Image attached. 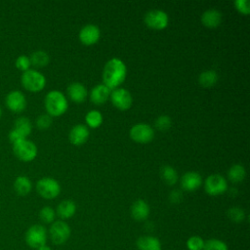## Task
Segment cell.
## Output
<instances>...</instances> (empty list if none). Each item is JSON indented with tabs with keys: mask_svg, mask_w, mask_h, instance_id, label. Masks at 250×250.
Instances as JSON below:
<instances>
[{
	"mask_svg": "<svg viewBox=\"0 0 250 250\" xmlns=\"http://www.w3.org/2000/svg\"><path fill=\"white\" fill-rule=\"evenodd\" d=\"M127 74V68L125 63L117 58H113L109 60L103 71V81L104 85L106 86L109 90L116 89L119 85H121Z\"/></svg>",
	"mask_w": 250,
	"mask_h": 250,
	"instance_id": "obj_1",
	"label": "cell"
},
{
	"mask_svg": "<svg viewBox=\"0 0 250 250\" xmlns=\"http://www.w3.org/2000/svg\"><path fill=\"white\" fill-rule=\"evenodd\" d=\"M44 104H45V108H46L48 114L51 117L52 116L57 117V116L62 115L68 107L66 98L64 97V95L62 92L57 91V90L50 91L45 96Z\"/></svg>",
	"mask_w": 250,
	"mask_h": 250,
	"instance_id": "obj_2",
	"label": "cell"
},
{
	"mask_svg": "<svg viewBox=\"0 0 250 250\" xmlns=\"http://www.w3.org/2000/svg\"><path fill=\"white\" fill-rule=\"evenodd\" d=\"M21 81L24 89L33 93L40 92L41 90L44 89L46 85L45 76L41 72L35 69H30V68L22 72Z\"/></svg>",
	"mask_w": 250,
	"mask_h": 250,
	"instance_id": "obj_3",
	"label": "cell"
},
{
	"mask_svg": "<svg viewBox=\"0 0 250 250\" xmlns=\"http://www.w3.org/2000/svg\"><path fill=\"white\" fill-rule=\"evenodd\" d=\"M24 240L27 246L37 250L47 242V229L44 226L35 224L30 226L25 231Z\"/></svg>",
	"mask_w": 250,
	"mask_h": 250,
	"instance_id": "obj_4",
	"label": "cell"
},
{
	"mask_svg": "<svg viewBox=\"0 0 250 250\" xmlns=\"http://www.w3.org/2000/svg\"><path fill=\"white\" fill-rule=\"evenodd\" d=\"M13 152L21 161H32L37 155V146L31 141L24 139L13 144Z\"/></svg>",
	"mask_w": 250,
	"mask_h": 250,
	"instance_id": "obj_5",
	"label": "cell"
},
{
	"mask_svg": "<svg viewBox=\"0 0 250 250\" xmlns=\"http://www.w3.org/2000/svg\"><path fill=\"white\" fill-rule=\"evenodd\" d=\"M36 190L41 197L45 199H53L60 194L61 186L54 178L44 177L37 182Z\"/></svg>",
	"mask_w": 250,
	"mask_h": 250,
	"instance_id": "obj_6",
	"label": "cell"
},
{
	"mask_svg": "<svg viewBox=\"0 0 250 250\" xmlns=\"http://www.w3.org/2000/svg\"><path fill=\"white\" fill-rule=\"evenodd\" d=\"M71 233L70 227L63 221H55L49 229V235L52 242L56 245L64 244Z\"/></svg>",
	"mask_w": 250,
	"mask_h": 250,
	"instance_id": "obj_7",
	"label": "cell"
},
{
	"mask_svg": "<svg viewBox=\"0 0 250 250\" xmlns=\"http://www.w3.org/2000/svg\"><path fill=\"white\" fill-rule=\"evenodd\" d=\"M204 188L209 195L216 196L227 191L228 183L223 176L219 174H213L206 178L204 182Z\"/></svg>",
	"mask_w": 250,
	"mask_h": 250,
	"instance_id": "obj_8",
	"label": "cell"
},
{
	"mask_svg": "<svg viewBox=\"0 0 250 250\" xmlns=\"http://www.w3.org/2000/svg\"><path fill=\"white\" fill-rule=\"evenodd\" d=\"M130 138L139 144H147L152 141L154 131L148 124L138 123L130 129Z\"/></svg>",
	"mask_w": 250,
	"mask_h": 250,
	"instance_id": "obj_9",
	"label": "cell"
},
{
	"mask_svg": "<svg viewBox=\"0 0 250 250\" xmlns=\"http://www.w3.org/2000/svg\"><path fill=\"white\" fill-rule=\"evenodd\" d=\"M145 23L146 26L155 29L161 30L168 25V15L161 10H150L145 15Z\"/></svg>",
	"mask_w": 250,
	"mask_h": 250,
	"instance_id": "obj_10",
	"label": "cell"
},
{
	"mask_svg": "<svg viewBox=\"0 0 250 250\" xmlns=\"http://www.w3.org/2000/svg\"><path fill=\"white\" fill-rule=\"evenodd\" d=\"M112 104L119 110H127L133 104V98L130 92L124 88H116L110 93Z\"/></svg>",
	"mask_w": 250,
	"mask_h": 250,
	"instance_id": "obj_11",
	"label": "cell"
},
{
	"mask_svg": "<svg viewBox=\"0 0 250 250\" xmlns=\"http://www.w3.org/2000/svg\"><path fill=\"white\" fill-rule=\"evenodd\" d=\"M5 103H6L7 107L11 111L16 112V113L23 111L27 104L25 96L19 90H14V91L9 92L6 96Z\"/></svg>",
	"mask_w": 250,
	"mask_h": 250,
	"instance_id": "obj_12",
	"label": "cell"
},
{
	"mask_svg": "<svg viewBox=\"0 0 250 250\" xmlns=\"http://www.w3.org/2000/svg\"><path fill=\"white\" fill-rule=\"evenodd\" d=\"M101 36L100 28L95 24H87L79 32V40L82 44L90 46L96 44Z\"/></svg>",
	"mask_w": 250,
	"mask_h": 250,
	"instance_id": "obj_13",
	"label": "cell"
},
{
	"mask_svg": "<svg viewBox=\"0 0 250 250\" xmlns=\"http://www.w3.org/2000/svg\"><path fill=\"white\" fill-rule=\"evenodd\" d=\"M202 185V178L200 174L194 171L185 173L181 178V186L187 191H193L199 188Z\"/></svg>",
	"mask_w": 250,
	"mask_h": 250,
	"instance_id": "obj_14",
	"label": "cell"
},
{
	"mask_svg": "<svg viewBox=\"0 0 250 250\" xmlns=\"http://www.w3.org/2000/svg\"><path fill=\"white\" fill-rule=\"evenodd\" d=\"M88 138H89V130L83 124H77L73 126L68 134L69 142L74 146H80L85 144Z\"/></svg>",
	"mask_w": 250,
	"mask_h": 250,
	"instance_id": "obj_15",
	"label": "cell"
},
{
	"mask_svg": "<svg viewBox=\"0 0 250 250\" xmlns=\"http://www.w3.org/2000/svg\"><path fill=\"white\" fill-rule=\"evenodd\" d=\"M67 94L70 100L74 103L81 104L83 103L87 98V89L86 87L79 82H74L68 85L67 87Z\"/></svg>",
	"mask_w": 250,
	"mask_h": 250,
	"instance_id": "obj_16",
	"label": "cell"
},
{
	"mask_svg": "<svg viewBox=\"0 0 250 250\" xmlns=\"http://www.w3.org/2000/svg\"><path fill=\"white\" fill-rule=\"evenodd\" d=\"M149 215V206L148 204L143 200H136L131 206V216L136 221H145L147 219Z\"/></svg>",
	"mask_w": 250,
	"mask_h": 250,
	"instance_id": "obj_17",
	"label": "cell"
},
{
	"mask_svg": "<svg viewBox=\"0 0 250 250\" xmlns=\"http://www.w3.org/2000/svg\"><path fill=\"white\" fill-rule=\"evenodd\" d=\"M110 96V90L104 86V84H99L95 86L90 93V100L95 104H104Z\"/></svg>",
	"mask_w": 250,
	"mask_h": 250,
	"instance_id": "obj_18",
	"label": "cell"
},
{
	"mask_svg": "<svg viewBox=\"0 0 250 250\" xmlns=\"http://www.w3.org/2000/svg\"><path fill=\"white\" fill-rule=\"evenodd\" d=\"M138 250H162L160 240L152 235H143L136 242Z\"/></svg>",
	"mask_w": 250,
	"mask_h": 250,
	"instance_id": "obj_19",
	"label": "cell"
},
{
	"mask_svg": "<svg viewBox=\"0 0 250 250\" xmlns=\"http://www.w3.org/2000/svg\"><path fill=\"white\" fill-rule=\"evenodd\" d=\"M222 14L216 9H209L201 16V22L209 28H215L221 24Z\"/></svg>",
	"mask_w": 250,
	"mask_h": 250,
	"instance_id": "obj_20",
	"label": "cell"
},
{
	"mask_svg": "<svg viewBox=\"0 0 250 250\" xmlns=\"http://www.w3.org/2000/svg\"><path fill=\"white\" fill-rule=\"evenodd\" d=\"M76 212V205L72 200L65 199L60 202V204L57 207L56 214L62 219L66 220L71 218Z\"/></svg>",
	"mask_w": 250,
	"mask_h": 250,
	"instance_id": "obj_21",
	"label": "cell"
},
{
	"mask_svg": "<svg viewBox=\"0 0 250 250\" xmlns=\"http://www.w3.org/2000/svg\"><path fill=\"white\" fill-rule=\"evenodd\" d=\"M14 189L20 196L27 195L32 189L31 181L26 176H19L14 182Z\"/></svg>",
	"mask_w": 250,
	"mask_h": 250,
	"instance_id": "obj_22",
	"label": "cell"
},
{
	"mask_svg": "<svg viewBox=\"0 0 250 250\" xmlns=\"http://www.w3.org/2000/svg\"><path fill=\"white\" fill-rule=\"evenodd\" d=\"M15 131H17L18 133H20L22 137L26 138L30 135L31 130H32V125L30 120L25 117V116H21L16 119L15 123H14V128Z\"/></svg>",
	"mask_w": 250,
	"mask_h": 250,
	"instance_id": "obj_23",
	"label": "cell"
},
{
	"mask_svg": "<svg viewBox=\"0 0 250 250\" xmlns=\"http://www.w3.org/2000/svg\"><path fill=\"white\" fill-rule=\"evenodd\" d=\"M219 79L218 73L215 70H206L200 73L198 77V82L203 88L213 87Z\"/></svg>",
	"mask_w": 250,
	"mask_h": 250,
	"instance_id": "obj_24",
	"label": "cell"
},
{
	"mask_svg": "<svg viewBox=\"0 0 250 250\" xmlns=\"http://www.w3.org/2000/svg\"><path fill=\"white\" fill-rule=\"evenodd\" d=\"M160 176L162 178V180L169 186H173L177 183L178 181V173L177 171L169 166V165H165L162 166L161 170H160Z\"/></svg>",
	"mask_w": 250,
	"mask_h": 250,
	"instance_id": "obj_25",
	"label": "cell"
},
{
	"mask_svg": "<svg viewBox=\"0 0 250 250\" xmlns=\"http://www.w3.org/2000/svg\"><path fill=\"white\" fill-rule=\"evenodd\" d=\"M245 175H246L245 168L241 164L232 165L228 172V177L232 183L242 182L245 178Z\"/></svg>",
	"mask_w": 250,
	"mask_h": 250,
	"instance_id": "obj_26",
	"label": "cell"
},
{
	"mask_svg": "<svg viewBox=\"0 0 250 250\" xmlns=\"http://www.w3.org/2000/svg\"><path fill=\"white\" fill-rule=\"evenodd\" d=\"M29 59H30L31 64L36 67H43L47 65L50 61L49 55L45 51H41V50L33 52L29 57Z\"/></svg>",
	"mask_w": 250,
	"mask_h": 250,
	"instance_id": "obj_27",
	"label": "cell"
},
{
	"mask_svg": "<svg viewBox=\"0 0 250 250\" xmlns=\"http://www.w3.org/2000/svg\"><path fill=\"white\" fill-rule=\"evenodd\" d=\"M86 123L91 128H98L103 123V115L98 110H91L86 114Z\"/></svg>",
	"mask_w": 250,
	"mask_h": 250,
	"instance_id": "obj_28",
	"label": "cell"
},
{
	"mask_svg": "<svg viewBox=\"0 0 250 250\" xmlns=\"http://www.w3.org/2000/svg\"><path fill=\"white\" fill-rule=\"evenodd\" d=\"M56 218V212L55 210L50 206H44L39 211V219L44 224H52L55 222Z\"/></svg>",
	"mask_w": 250,
	"mask_h": 250,
	"instance_id": "obj_29",
	"label": "cell"
},
{
	"mask_svg": "<svg viewBox=\"0 0 250 250\" xmlns=\"http://www.w3.org/2000/svg\"><path fill=\"white\" fill-rule=\"evenodd\" d=\"M203 250H229L228 245L217 238H211L204 241Z\"/></svg>",
	"mask_w": 250,
	"mask_h": 250,
	"instance_id": "obj_30",
	"label": "cell"
},
{
	"mask_svg": "<svg viewBox=\"0 0 250 250\" xmlns=\"http://www.w3.org/2000/svg\"><path fill=\"white\" fill-rule=\"evenodd\" d=\"M228 217L234 223H241L245 218L244 210L239 207H231L227 212Z\"/></svg>",
	"mask_w": 250,
	"mask_h": 250,
	"instance_id": "obj_31",
	"label": "cell"
},
{
	"mask_svg": "<svg viewBox=\"0 0 250 250\" xmlns=\"http://www.w3.org/2000/svg\"><path fill=\"white\" fill-rule=\"evenodd\" d=\"M187 247L188 250H203L204 240L198 235H192L187 240Z\"/></svg>",
	"mask_w": 250,
	"mask_h": 250,
	"instance_id": "obj_32",
	"label": "cell"
},
{
	"mask_svg": "<svg viewBox=\"0 0 250 250\" xmlns=\"http://www.w3.org/2000/svg\"><path fill=\"white\" fill-rule=\"evenodd\" d=\"M155 127L160 131H166L168 130L172 125V120L168 115H160L156 118Z\"/></svg>",
	"mask_w": 250,
	"mask_h": 250,
	"instance_id": "obj_33",
	"label": "cell"
},
{
	"mask_svg": "<svg viewBox=\"0 0 250 250\" xmlns=\"http://www.w3.org/2000/svg\"><path fill=\"white\" fill-rule=\"evenodd\" d=\"M15 64H16V67L20 70H21L22 72L26 71L29 69L30 65H31V62H30V59L29 57L25 56V55H21L19 56L17 59H16V62H15Z\"/></svg>",
	"mask_w": 250,
	"mask_h": 250,
	"instance_id": "obj_34",
	"label": "cell"
},
{
	"mask_svg": "<svg viewBox=\"0 0 250 250\" xmlns=\"http://www.w3.org/2000/svg\"><path fill=\"white\" fill-rule=\"evenodd\" d=\"M52 124V117L49 114H41L36 119V125L39 129H48Z\"/></svg>",
	"mask_w": 250,
	"mask_h": 250,
	"instance_id": "obj_35",
	"label": "cell"
},
{
	"mask_svg": "<svg viewBox=\"0 0 250 250\" xmlns=\"http://www.w3.org/2000/svg\"><path fill=\"white\" fill-rule=\"evenodd\" d=\"M233 5L240 14L248 15L250 12V3L248 0H236Z\"/></svg>",
	"mask_w": 250,
	"mask_h": 250,
	"instance_id": "obj_36",
	"label": "cell"
},
{
	"mask_svg": "<svg viewBox=\"0 0 250 250\" xmlns=\"http://www.w3.org/2000/svg\"><path fill=\"white\" fill-rule=\"evenodd\" d=\"M182 197H183L182 192L178 189H175V190L171 191L170 195H169V199L173 203H179L182 200Z\"/></svg>",
	"mask_w": 250,
	"mask_h": 250,
	"instance_id": "obj_37",
	"label": "cell"
},
{
	"mask_svg": "<svg viewBox=\"0 0 250 250\" xmlns=\"http://www.w3.org/2000/svg\"><path fill=\"white\" fill-rule=\"evenodd\" d=\"M37 250H52V249H51V247H49L47 244H45V245L40 246Z\"/></svg>",
	"mask_w": 250,
	"mask_h": 250,
	"instance_id": "obj_38",
	"label": "cell"
},
{
	"mask_svg": "<svg viewBox=\"0 0 250 250\" xmlns=\"http://www.w3.org/2000/svg\"><path fill=\"white\" fill-rule=\"evenodd\" d=\"M1 116H2V108L0 107V118H1Z\"/></svg>",
	"mask_w": 250,
	"mask_h": 250,
	"instance_id": "obj_39",
	"label": "cell"
}]
</instances>
